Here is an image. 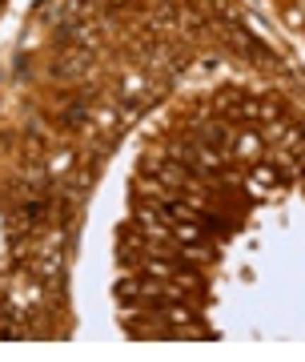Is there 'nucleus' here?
I'll return each mask as SVG.
<instances>
[{"instance_id":"obj_4","label":"nucleus","mask_w":305,"mask_h":362,"mask_svg":"<svg viewBox=\"0 0 305 362\" xmlns=\"http://www.w3.org/2000/svg\"><path fill=\"white\" fill-rule=\"evenodd\" d=\"M101 8V0H64L61 8V25H73V21H92V13Z\"/></svg>"},{"instance_id":"obj_3","label":"nucleus","mask_w":305,"mask_h":362,"mask_svg":"<svg viewBox=\"0 0 305 362\" xmlns=\"http://www.w3.org/2000/svg\"><path fill=\"white\" fill-rule=\"evenodd\" d=\"M285 177H289V173H281L277 165H265V161H261V165H253V173H249V181H253V189L261 197L277 194V185H285Z\"/></svg>"},{"instance_id":"obj_6","label":"nucleus","mask_w":305,"mask_h":362,"mask_svg":"<svg viewBox=\"0 0 305 362\" xmlns=\"http://www.w3.org/2000/svg\"><path fill=\"white\" fill-rule=\"evenodd\" d=\"M289 21H293V25H301V21H305V0L297 4V8H289Z\"/></svg>"},{"instance_id":"obj_2","label":"nucleus","mask_w":305,"mask_h":362,"mask_svg":"<svg viewBox=\"0 0 305 362\" xmlns=\"http://www.w3.org/2000/svg\"><path fill=\"white\" fill-rule=\"evenodd\" d=\"M233 137H237V129H229L225 121H205L201 129H197V141L209 145L213 153H233Z\"/></svg>"},{"instance_id":"obj_1","label":"nucleus","mask_w":305,"mask_h":362,"mask_svg":"<svg viewBox=\"0 0 305 362\" xmlns=\"http://www.w3.org/2000/svg\"><path fill=\"white\" fill-rule=\"evenodd\" d=\"M92 65V49H76V45H68V49L56 57V65H52V77H61V81H76V77H85Z\"/></svg>"},{"instance_id":"obj_5","label":"nucleus","mask_w":305,"mask_h":362,"mask_svg":"<svg viewBox=\"0 0 305 362\" xmlns=\"http://www.w3.org/2000/svg\"><path fill=\"white\" fill-rule=\"evenodd\" d=\"M261 149H265V137H257L249 129H237V137H233V153L237 157H257Z\"/></svg>"}]
</instances>
